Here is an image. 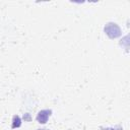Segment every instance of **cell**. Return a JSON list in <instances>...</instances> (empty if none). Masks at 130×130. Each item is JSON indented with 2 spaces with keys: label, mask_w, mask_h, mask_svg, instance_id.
Wrapping results in <instances>:
<instances>
[{
  "label": "cell",
  "mask_w": 130,
  "mask_h": 130,
  "mask_svg": "<svg viewBox=\"0 0 130 130\" xmlns=\"http://www.w3.org/2000/svg\"><path fill=\"white\" fill-rule=\"evenodd\" d=\"M104 30H105L106 35L111 39H116L121 36V28L115 22H108L105 25Z\"/></svg>",
  "instance_id": "1"
},
{
  "label": "cell",
  "mask_w": 130,
  "mask_h": 130,
  "mask_svg": "<svg viewBox=\"0 0 130 130\" xmlns=\"http://www.w3.org/2000/svg\"><path fill=\"white\" fill-rule=\"evenodd\" d=\"M51 114H52V110H42L38 113V115L36 117V120L40 124H45V123H47Z\"/></svg>",
  "instance_id": "2"
},
{
  "label": "cell",
  "mask_w": 130,
  "mask_h": 130,
  "mask_svg": "<svg viewBox=\"0 0 130 130\" xmlns=\"http://www.w3.org/2000/svg\"><path fill=\"white\" fill-rule=\"evenodd\" d=\"M20 125H21V119L19 118V116H13L11 127L14 129V128H18V127H20Z\"/></svg>",
  "instance_id": "3"
},
{
  "label": "cell",
  "mask_w": 130,
  "mask_h": 130,
  "mask_svg": "<svg viewBox=\"0 0 130 130\" xmlns=\"http://www.w3.org/2000/svg\"><path fill=\"white\" fill-rule=\"evenodd\" d=\"M102 130H123L121 126H116V127H109V128H103Z\"/></svg>",
  "instance_id": "4"
},
{
  "label": "cell",
  "mask_w": 130,
  "mask_h": 130,
  "mask_svg": "<svg viewBox=\"0 0 130 130\" xmlns=\"http://www.w3.org/2000/svg\"><path fill=\"white\" fill-rule=\"evenodd\" d=\"M37 130H49V129H46V128H41V129H37Z\"/></svg>",
  "instance_id": "5"
}]
</instances>
